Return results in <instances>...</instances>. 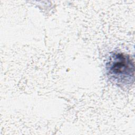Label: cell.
<instances>
[{
    "label": "cell",
    "mask_w": 135,
    "mask_h": 135,
    "mask_svg": "<svg viewBox=\"0 0 135 135\" xmlns=\"http://www.w3.org/2000/svg\"><path fill=\"white\" fill-rule=\"evenodd\" d=\"M105 69L109 80L119 87L129 88L134 82V61L128 54L118 52L111 54Z\"/></svg>",
    "instance_id": "1"
}]
</instances>
